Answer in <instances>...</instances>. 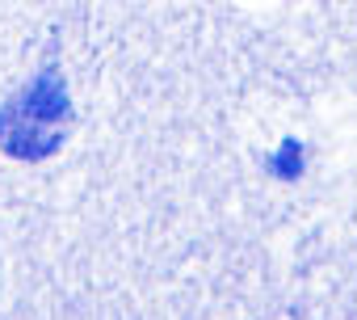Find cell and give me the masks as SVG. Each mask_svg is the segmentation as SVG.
Instances as JSON below:
<instances>
[{"label":"cell","mask_w":357,"mask_h":320,"mask_svg":"<svg viewBox=\"0 0 357 320\" xmlns=\"http://www.w3.org/2000/svg\"><path fill=\"white\" fill-rule=\"evenodd\" d=\"M273 169H278V177H298L303 173V147H298V139H282V147L273 156Z\"/></svg>","instance_id":"obj_2"},{"label":"cell","mask_w":357,"mask_h":320,"mask_svg":"<svg viewBox=\"0 0 357 320\" xmlns=\"http://www.w3.org/2000/svg\"><path fill=\"white\" fill-rule=\"evenodd\" d=\"M72 126V97L59 68H43L0 106V147L13 160H47Z\"/></svg>","instance_id":"obj_1"}]
</instances>
